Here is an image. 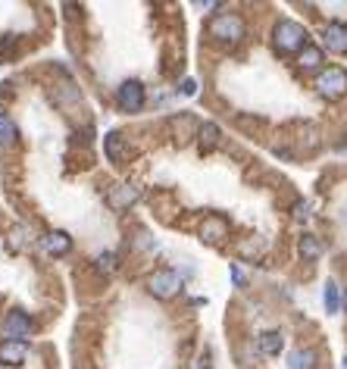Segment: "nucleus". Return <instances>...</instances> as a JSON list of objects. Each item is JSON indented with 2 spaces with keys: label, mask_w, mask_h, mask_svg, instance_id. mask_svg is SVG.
<instances>
[{
  "label": "nucleus",
  "mask_w": 347,
  "mask_h": 369,
  "mask_svg": "<svg viewBox=\"0 0 347 369\" xmlns=\"http://www.w3.org/2000/svg\"><path fill=\"white\" fill-rule=\"evenodd\" d=\"M322 44L332 54H347V22H328L322 28Z\"/></svg>",
  "instance_id": "0eeeda50"
},
{
  "label": "nucleus",
  "mask_w": 347,
  "mask_h": 369,
  "mask_svg": "<svg viewBox=\"0 0 347 369\" xmlns=\"http://www.w3.org/2000/svg\"><path fill=\"white\" fill-rule=\"evenodd\" d=\"M273 44H275V50H279V54H300L304 48H310V41H306V28L300 25V22H294V19L275 22Z\"/></svg>",
  "instance_id": "f257e3e1"
},
{
  "label": "nucleus",
  "mask_w": 347,
  "mask_h": 369,
  "mask_svg": "<svg viewBox=\"0 0 347 369\" xmlns=\"http://www.w3.org/2000/svg\"><path fill=\"white\" fill-rule=\"evenodd\" d=\"M344 369H347V357H344Z\"/></svg>",
  "instance_id": "a878e982"
},
{
  "label": "nucleus",
  "mask_w": 347,
  "mask_h": 369,
  "mask_svg": "<svg viewBox=\"0 0 347 369\" xmlns=\"http://www.w3.org/2000/svg\"><path fill=\"white\" fill-rule=\"evenodd\" d=\"M294 216H297V219H306V216H310V213H306V204H297V213H294Z\"/></svg>",
  "instance_id": "b1692460"
},
{
  "label": "nucleus",
  "mask_w": 347,
  "mask_h": 369,
  "mask_svg": "<svg viewBox=\"0 0 347 369\" xmlns=\"http://www.w3.org/2000/svg\"><path fill=\"white\" fill-rule=\"evenodd\" d=\"M28 235H32V229L28 226H19V229H13V232H10V251H22V247L28 244Z\"/></svg>",
  "instance_id": "6ab92c4d"
},
{
  "label": "nucleus",
  "mask_w": 347,
  "mask_h": 369,
  "mask_svg": "<svg viewBox=\"0 0 347 369\" xmlns=\"http://www.w3.org/2000/svg\"><path fill=\"white\" fill-rule=\"evenodd\" d=\"M297 66L306 69V72L319 69V66H322V48H313V44H310V48H304V50L297 54Z\"/></svg>",
  "instance_id": "ddd939ff"
},
{
  "label": "nucleus",
  "mask_w": 347,
  "mask_h": 369,
  "mask_svg": "<svg viewBox=\"0 0 347 369\" xmlns=\"http://www.w3.org/2000/svg\"><path fill=\"white\" fill-rule=\"evenodd\" d=\"M25 354H28V341H10V338L0 341V363L3 366H19L25 360Z\"/></svg>",
  "instance_id": "6e6552de"
},
{
  "label": "nucleus",
  "mask_w": 347,
  "mask_h": 369,
  "mask_svg": "<svg viewBox=\"0 0 347 369\" xmlns=\"http://www.w3.org/2000/svg\"><path fill=\"white\" fill-rule=\"evenodd\" d=\"M116 103L125 109V113H138L144 107V85L138 78H129L116 88Z\"/></svg>",
  "instance_id": "39448f33"
},
{
  "label": "nucleus",
  "mask_w": 347,
  "mask_h": 369,
  "mask_svg": "<svg viewBox=\"0 0 347 369\" xmlns=\"http://www.w3.org/2000/svg\"><path fill=\"white\" fill-rule=\"evenodd\" d=\"M344 307H347V291H344Z\"/></svg>",
  "instance_id": "393cba45"
},
{
  "label": "nucleus",
  "mask_w": 347,
  "mask_h": 369,
  "mask_svg": "<svg viewBox=\"0 0 347 369\" xmlns=\"http://www.w3.org/2000/svg\"><path fill=\"white\" fill-rule=\"evenodd\" d=\"M19 131H16V123L7 116V113H0V147H13Z\"/></svg>",
  "instance_id": "2eb2a0df"
},
{
  "label": "nucleus",
  "mask_w": 347,
  "mask_h": 369,
  "mask_svg": "<svg viewBox=\"0 0 347 369\" xmlns=\"http://www.w3.org/2000/svg\"><path fill=\"white\" fill-rule=\"evenodd\" d=\"M107 200L113 207H129V204H135V200H138V191L132 188V184H119V188H113V191H109Z\"/></svg>",
  "instance_id": "4468645a"
},
{
  "label": "nucleus",
  "mask_w": 347,
  "mask_h": 369,
  "mask_svg": "<svg viewBox=\"0 0 347 369\" xmlns=\"http://www.w3.org/2000/svg\"><path fill=\"white\" fill-rule=\"evenodd\" d=\"M316 91H319L326 101H341L347 94V69L341 66H328L316 76Z\"/></svg>",
  "instance_id": "f03ea898"
},
{
  "label": "nucleus",
  "mask_w": 347,
  "mask_h": 369,
  "mask_svg": "<svg viewBox=\"0 0 347 369\" xmlns=\"http://www.w3.org/2000/svg\"><path fill=\"white\" fill-rule=\"evenodd\" d=\"M210 34L222 44H235V41L244 38V22H241V16H235V13H222L210 22Z\"/></svg>",
  "instance_id": "20e7f679"
},
{
  "label": "nucleus",
  "mask_w": 347,
  "mask_h": 369,
  "mask_svg": "<svg viewBox=\"0 0 347 369\" xmlns=\"http://www.w3.org/2000/svg\"><path fill=\"white\" fill-rule=\"evenodd\" d=\"M300 257H304V260L322 257V241L316 238V235H304V238H300Z\"/></svg>",
  "instance_id": "f3484780"
},
{
  "label": "nucleus",
  "mask_w": 347,
  "mask_h": 369,
  "mask_svg": "<svg viewBox=\"0 0 347 369\" xmlns=\"http://www.w3.org/2000/svg\"><path fill=\"white\" fill-rule=\"evenodd\" d=\"M229 235V222H225L222 216H207L204 226H200V238L207 241V244H219V241Z\"/></svg>",
  "instance_id": "1a4fd4ad"
},
{
  "label": "nucleus",
  "mask_w": 347,
  "mask_h": 369,
  "mask_svg": "<svg viewBox=\"0 0 347 369\" xmlns=\"http://www.w3.org/2000/svg\"><path fill=\"white\" fill-rule=\"evenodd\" d=\"M109 269H113V257H109V253H103V257H101V273H109Z\"/></svg>",
  "instance_id": "4be33fe9"
},
{
  "label": "nucleus",
  "mask_w": 347,
  "mask_h": 369,
  "mask_svg": "<svg viewBox=\"0 0 347 369\" xmlns=\"http://www.w3.org/2000/svg\"><path fill=\"white\" fill-rule=\"evenodd\" d=\"M231 282H235V285H241V282H244V275H241L238 266H231Z\"/></svg>",
  "instance_id": "5701e85b"
},
{
  "label": "nucleus",
  "mask_w": 347,
  "mask_h": 369,
  "mask_svg": "<svg viewBox=\"0 0 347 369\" xmlns=\"http://www.w3.org/2000/svg\"><path fill=\"white\" fill-rule=\"evenodd\" d=\"M178 91H182L185 97H194V94H198V82H194V78H185L182 88H178Z\"/></svg>",
  "instance_id": "412c9836"
},
{
  "label": "nucleus",
  "mask_w": 347,
  "mask_h": 369,
  "mask_svg": "<svg viewBox=\"0 0 347 369\" xmlns=\"http://www.w3.org/2000/svg\"><path fill=\"white\" fill-rule=\"evenodd\" d=\"M32 332H34V322L28 319V313H22V310L7 313V319H3V338H10V341H25Z\"/></svg>",
  "instance_id": "423d86ee"
},
{
  "label": "nucleus",
  "mask_w": 347,
  "mask_h": 369,
  "mask_svg": "<svg viewBox=\"0 0 347 369\" xmlns=\"http://www.w3.org/2000/svg\"><path fill=\"white\" fill-rule=\"evenodd\" d=\"M219 141V129L213 123H204L200 125V151H210V147H216Z\"/></svg>",
  "instance_id": "a211bd4d"
},
{
  "label": "nucleus",
  "mask_w": 347,
  "mask_h": 369,
  "mask_svg": "<svg viewBox=\"0 0 347 369\" xmlns=\"http://www.w3.org/2000/svg\"><path fill=\"white\" fill-rule=\"evenodd\" d=\"M147 291L154 294V297H160V301H169V297H176V294L182 291V275H178L176 269H157V273L147 279Z\"/></svg>",
  "instance_id": "7ed1b4c3"
},
{
  "label": "nucleus",
  "mask_w": 347,
  "mask_h": 369,
  "mask_svg": "<svg viewBox=\"0 0 347 369\" xmlns=\"http://www.w3.org/2000/svg\"><path fill=\"white\" fill-rule=\"evenodd\" d=\"M288 369H316V350L313 348H297L288 357Z\"/></svg>",
  "instance_id": "9b49d317"
},
{
  "label": "nucleus",
  "mask_w": 347,
  "mask_h": 369,
  "mask_svg": "<svg viewBox=\"0 0 347 369\" xmlns=\"http://www.w3.org/2000/svg\"><path fill=\"white\" fill-rule=\"evenodd\" d=\"M322 301H326V310H328V313H338V310H341V304H344V297H341V288L335 285L332 279L326 282V291H322Z\"/></svg>",
  "instance_id": "dca6fc26"
},
{
  "label": "nucleus",
  "mask_w": 347,
  "mask_h": 369,
  "mask_svg": "<svg viewBox=\"0 0 347 369\" xmlns=\"http://www.w3.org/2000/svg\"><path fill=\"white\" fill-rule=\"evenodd\" d=\"M257 344H260V354L275 357V354H282V348H285V338H282V332H263Z\"/></svg>",
  "instance_id": "f8f14e48"
},
{
  "label": "nucleus",
  "mask_w": 347,
  "mask_h": 369,
  "mask_svg": "<svg viewBox=\"0 0 347 369\" xmlns=\"http://www.w3.org/2000/svg\"><path fill=\"white\" fill-rule=\"evenodd\" d=\"M44 253H50V257H66L69 247H72V238H69L66 232H50L48 238L41 241Z\"/></svg>",
  "instance_id": "9d476101"
},
{
  "label": "nucleus",
  "mask_w": 347,
  "mask_h": 369,
  "mask_svg": "<svg viewBox=\"0 0 347 369\" xmlns=\"http://www.w3.org/2000/svg\"><path fill=\"white\" fill-rule=\"evenodd\" d=\"M107 157L109 160L123 157V135H116V131H109V135H107Z\"/></svg>",
  "instance_id": "aec40b11"
}]
</instances>
